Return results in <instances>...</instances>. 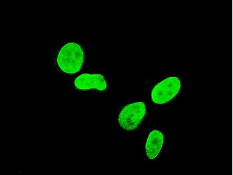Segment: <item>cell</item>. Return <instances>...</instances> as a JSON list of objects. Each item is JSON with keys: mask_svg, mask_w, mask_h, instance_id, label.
I'll return each instance as SVG.
<instances>
[{"mask_svg": "<svg viewBox=\"0 0 233 175\" xmlns=\"http://www.w3.org/2000/svg\"><path fill=\"white\" fill-rule=\"evenodd\" d=\"M83 59V52L81 47L77 43H70L61 49L58 55L57 62L62 71L72 74L80 70Z\"/></svg>", "mask_w": 233, "mask_h": 175, "instance_id": "cell-1", "label": "cell"}, {"mask_svg": "<svg viewBox=\"0 0 233 175\" xmlns=\"http://www.w3.org/2000/svg\"><path fill=\"white\" fill-rule=\"evenodd\" d=\"M145 104L137 102L129 104L120 113L118 122L120 126L127 131L135 130L145 114Z\"/></svg>", "mask_w": 233, "mask_h": 175, "instance_id": "cell-2", "label": "cell"}, {"mask_svg": "<svg viewBox=\"0 0 233 175\" xmlns=\"http://www.w3.org/2000/svg\"><path fill=\"white\" fill-rule=\"evenodd\" d=\"M180 87L181 82L177 78L170 77L154 87L151 93L152 99L154 102L158 104L167 102L176 95Z\"/></svg>", "mask_w": 233, "mask_h": 175, "instance_id": "cell-3", "label": "cell"}, {"mask_svg": "<svg viewBox=\"0 0 233 175\" xmlns=\"http://www.w3.org/2000/svg\"><path fill=\"white\" fill-rule=\"evenodd\" d=\"M74 83L77 88L82 90L95 88L101 91L107 87L103 76L98 74H82L76 78Z\"/></svg>", "mask_w": 233, "mask_h": 175, "instance_id": "cell-4", "label": "cell"}, {"mask_svg": "<svg viewBox=\"0 0 233 175\" xmlns=\"http://www.w3.org/2000/svg\"><path fill=\"white\" fill-rule=\"evenodd\" d=\"M163 141V136L160 131L154 130L149 134L145 145L147 157L153 159L158 155L161 148Z\"/></svg>", "mask_w": 233, "mask_h": 175, "instance_id": "cell-5", "label": "cell"}]
</instances>
